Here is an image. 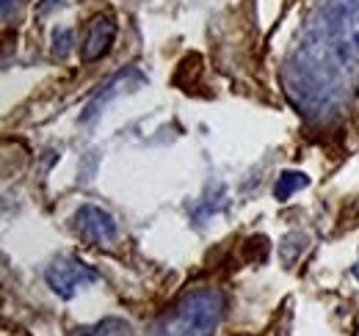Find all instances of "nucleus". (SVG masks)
Returning <instances> with one entry per match:
<instances>
[{
    "label": "nucleus",
    "instance_id": "7ed1b4c3",
    "mask_svg": "<svg viewBox=\"0 0 359 336\" xmlns=\"http://www.w3.org/2000/svg\"><path fill=\"white\" fill-rule=\"evenodd\" d=\"M75 234L89 243V246H100V243H111L116 237V220L114 215L102 207L94 204H83L81 210L75 212Z\"/></svg>",
    "mask_w": 359,
    "mask_h": 336
},
{
    "label": "nucleus",
    "instance_id": "20e7f679",
    "mask_svg": "<svg viewBox=\"0 0 359 336\" xmlns=\"http://www.w3.org/2000/svg\"><path fill=\"white\" fill-rule=\"evenodd\" d=\"M114 39H116V20L111 14H97L89 22L86 39H83V47H81V61L83 64L100 61L102 55L111 52Z\"/></svg>",
    "mask_w": 359,
    "mask_h": 336
},
{
    "label": "nucleus",
    "instance_id": "f03ea898",
    "mask_svg": "<svg viewBox=\"0 0 359 336\" xmlns=\"http://www.w3.org/2000/svg\"><path fill=\"white\" fill-rule=\"evenodd\" d=\"M45 279L47 287L61 300H72L83 287H91L100 279V273L91 265H86L83 259H78L72 253H64V256L53 259V265L45 270Z\"/></svg>",
    "mask_w": 359,
    "mask_h": 336
},
{
    "label": "nucleus",
    "instance_id": "6e6552de",
    "mask_svg": "<svg viewBox=\"0 0 359 336\" xmlns=\"http://www.w3.org/2000/svg\"><path fill=\"white\" fill-rule=\"evenodd\" d=\"M307 243H310V237L307 234H302V232H293V234H287L282 243H279V251L285 256V262L290 265V262H296V256L307 248Z\"/></svg>",
    "mask_w": 359,
    "mask_h": 336
},
{
    "label": "nucleus",
    "instance_id": "423d86ee",
    "mask_svg": "<svg viewBox=\"0 0 359 336\" xmlns=\"http://www.w3.org/2000/svg\"><path fill=\"white\" fill-rule=\"evenodd\" d=\"M307 185H310V176L304 171H282L276 185H273V199L276 202H287L296 190H302Z\"/></svg>",
    "mask_w": 359,
    "mask_h": 336
},
{
    "label": "nucleus",
    "instance_id": "f257e3e1",
    "mask_svg": "<svg viewBox=\"0 0 359 336\" xmlns=\"http://www.w3.org/2000/svg\"><path fill=\"white\" fill-rule=\"evenodd\" d=\"M224 317V295L216 287H199L182 295L161 314L149 336H213Z\"/></svg>",
    "mask_w": 359,
    "mask_h": 336
},
{
    "label": "nucleus",
    "instance_id": "1a4fd4ad",
    "mask_svg": "<svg viewBox=\"0 0 359 336\" xmlns=\"http://www.w3.org/2000/svg\"><path fill=\"white\" fill-rule=\"evenodd\" d=\"M72 44H75L72 28H55L53 31V55L55 58H67L72 52Z\"/></svg>",
    "mask_w": 359,
    "mask_h": 336
},
{
    "label": "nucleus",
    "instance_id": "39448f33",
    "mask_svg": "<svg viewBox=\"0 0 359 336\" xmlns=\"http://www.w3.org/2000/svg\"><path fill=\"white\" fill-rule=\"evenodd\" d=\"M133 78H141V72H138V69L119 72V75H116L111 83L105 85V88H102V91H100V94L91 99L89 105H86V111L81 113V125H91V122H94V119L102 113V108H105V105H108V102H111V99H114V97H116L122 88H128V80H133Z\"/></svg>",
    "mask_w": 359,
    "mask_h": 336
},
{
    "label": "nucleus",
    "instance_id": "9b49d317",
    "mask_svg": "<svg viewBox=\"0 0 359 336\" xmlns=\"http://www.w3.org/2000/svg\"><path fill=\"white\" fill-rule=\"evenodd\" d=\"M61 3H64V0H42L36 11H39V14H47V11H53L55 6H61Z\"/></svg>",
    "mask_w": 359,
    "mask_h": 336
},
{
    "label": "nucleus",
    "instance_id": "f8f14e48",
    "mask_svg": "<svg viewBox=\"0 0 359 336\" xmlns=\"http://www.w3.org/2000/svg\"><path fill=\"white\" fill-rule=\"evenodd\" d=\"M354 276L359 279V259H357V265H354Z\"/></svg>",
    "mask_w": 359,
    "mask_h": 336
},
{
    "label": "nucleus",
    "instance_id": "9d476101",
    "mask_svg": "<svg viewBox=\"0 0 359 336\" xmlns=\"http://www.w3.org/2000/svg\"><path fill=\"white\" fill-rule=\"evenodd\" d=\"M22 0H0V8H3V20H11V11H17Z\"/></svg>",
    "mask_w": 359,
    "mask_h": 336
},
{
    "label": "nucleus",
    "instance_id": "0eeeda50",
    "mask_svg": "<svg viewBox=\"0 0 359 336\" xmlns=\"http://www.w3.org/2000/svg\"><path fill=\"white\" fill-rule=\"evenodd\" d=\"M75 336H130V323L119 320V317H105L94 326H83L78 328Z\"/></svg>",
    "mask_w": 359,
    "mask_h": 336
}]
</instances>
